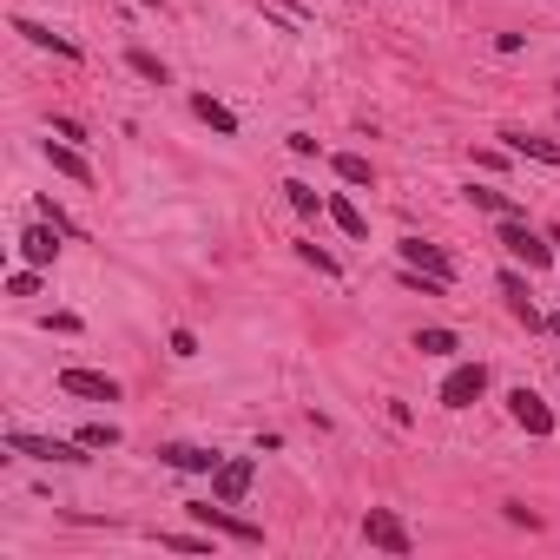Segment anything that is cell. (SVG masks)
Instances as JSON below:
<instances>
[{
	"label": "cell",
	"mask_w": 560,
	"mask_h": 560,
	"mask_svg": "<svg viewBox=\"0 0 560 560\" xmlns=\"http://www.w3.org/2000/svg\"><path fill=\"white\" fill-rule=\"evenodd\" d=\"M185 514H192L198 528H211V534H224V541H244V547H264V528H257V521H238V514H231V501H185Z\"/></svg>",
	"instance_id": "cell-1"
},
{
	"label": "cell",
	"mask_w": 560,
	"mask_h": 560,
	"mask_svg": "<svg viewBox=\"0 0 560 560\" xmlns=\"http://www.w3.org/2000/svg\"><path fill=\"white\" fill-rule=\"evenodd\" d=\"M501 139H508L514 159H534V165H554L560 172V139H541V132H521V126H508Z\"/></svg>",
	"instance_id": "cell-11"
},
{
	"label": "cell",
	"mask_w": 560,
	"mask_h": 560,
	"mask_svg": "<svg viewBox=\"0 0 560 560\" xmlns=\"http://www.w3.org/2000/svg\"><path fill=\"white\" fill-rule=\"evenodd\" d=\"M396 251H402V264H416V271H429V277H442V284H455V257H448L442 244H429V238H402Z\"/></svg>",
	"instance_id": "cell-8"
},
{
	"label": "cell",
	"mask_w": 560,
	"mask_h": 560,
	"mask_svg": "<svg viewBox=\"0 0 560 560\" xmlns=\"http://www.w3.org/2000/svg\"><path fill=\"white\" fill-rule=\"evenodd\" d=\"M284 192H290V205H297V211H304V218H317V211H323V198H317V192H310V185H304V178H290V185H284Z\"/></svg>",
	"instance_id": "cell-22"
},
{
	"label": "cell",
	"mask_w": 560,
	"mask_h": 560,
	"mask_svg": "<svg viewBox=\"0 0 560 560\" xmlns=\"http://www.w3.org/2000/svg\"><path fill=\"white\" fill-rule=\"evenodd\" d=\"M501 297H508V310L528 330H541V310H534V297H528V277H514V271H501Z\"/></svg>",
	"instance_id": "cell-13"
},
{
	"label": "cell",
	"mask_w": 560,
	"mask_h": 560,
	"mask_svg": "<svg viewBox=\"0 0 560 560\" xmlns=\"http://www.w3.org/2000/svg\"><path fill=\"white\" fill-rule=\"evenodd\" d=\"M172 356H198V336L192 330H172Z\"/></svg>",
	"instance_id": "cell-26"
},
{
	"label": "cell",
	"mask_w": 560,
	"mask_h": 560,
	"mask_svg": "<svg viewBox=\"0 0 560 560\" xmlns=\"http://www.w3.org/2000/svg\"><path fill=\"white\" fill-rule=\"evenodd\" d=\"M323 211L336 218V231H343V238H369V218H363V211H356L343 192H330V198H323Z\"/></svg>",
	"instance_id": "cell-14"
},
{
	"label": "cell",
	"mask_w": 560,
	"mask_h": 560,
	"mask_svg": "<svg viewBox=\"0 0 560 560\" xmlns=\"http://www.w3.org/2000/svg\"><path fill=\"white\" fill-rule=\"evenodd\" d=\"M60 238H66V231H60V224H47V218L27 224V231H20V257H27L33 271H47L53 257H60Z\"/></svg>",
	"instance_id": "cell-9"
},
{
	"label": "cell",
	"mask_w": 560,
	"mask_h": 560,
	"mask_svg": "<svg viewBox=\"0 0 560 560\" xmlns=\"http://www.w3.org/2000/svg\"><path fill=\"white\" fill-rule=\"evenodd\" d=\"M416 350L422 356H455L462 343H455V330H416Z\"/></svg>",
	"instance_id": "cell-21"
},
{
	"label": "cell",
	"mask_w": 560,
	"mask_h": 560,
	"mask_svg": "<svg viewBox=\"0 0 560 560\" xmlns=\"http://www.w3.org/2000/svg\"><path fill=\"white\" fill-rule=\"evenodd\" d=\"M80 442H86V448H112V442H119V429H112V422H86Z\"/></svg>",
	"instance_id": "cell-23"
},
{
	"label": "cell",
	"mask_w": 560,
	"mask_h": 560,
	"mask_svg": "<svg viewBox=\"0 0 560 560\" xmlns=\"http://www.w3.org/2000/svg\"><path fill=\"white\" fill-rule=\"evenodd\" d=\"M297 251H304V264H317L323 277H343V264H336L330 251H317V244H297Z\"/></svg>",
	"instance_id": "cell-24"
},
{
	"label": "cell",
	"mask_w": 560,
	"mask_h": 560,
	"mask_svg": "<svg viewBox=\"0 0 560 560\" xmlns=\"http://www.w3.org/2000/svg\"><path fill=\"white\" fill-rule=\"evenodd\" d=\"M192 112H198V119H205L211 132H224V139L238 132V112H231V106H218V99H211V93H198V99H192Z\"/></svg>",
	"instance_id": "cell-17"
},
{
	"label": "cell",
	"mask_w": 560,
	"mask_h": 560,
	"mask_svg": "<svg viewBox=\"0 0 560 560\" xmlns=\"http://www.w3.org/2000/svg\"><path fill=\"white\" fill-rule=\"evenodd\" d=\"M126 66L139 73V80H152V86L172 80V73H165V60H159V53H145V47H132V53H126Z\"/></svg>",
	"instance_id": "cell-20"
},
{
	"label": "cell",
	"mask_w": 560,
	"mask_h": 560,
	"mask_svg": "<svg viewBox=\"0 0 560 560\" xmlns=\"http://www.w3.org/2000/svg\"><path fill=\"white\" fill-rule=\"evenodd\" d=\"M481 396H488V369L481 363H455L442 376V409H475Z\"/></svg>",
	"instance_id": "cell-4"
},
{
	"label": "cell",
	"mask_w": 560,
	"mask_h": 560,
	"mask_svg": "<svg viewBox=\"0 0 560 560\" xmlns=\"http://www.w3.org/2000/svg\"><path fill=\"white\" fill-rule=\"evenodd\" d=\"M7 448H14V455H33V462H86V455H80L86 442H60V435H27V429H7Z\"/></svg>",
	"instance_id": "cell-5"
},
{
	"label": "cell",
	"mask_w": 560,
	"mask_h": 560,
	"mask_svg": "<svg viewBox=\"0 0 560 560\" xmlns=\"http://www.w3.org/2000/svg\"><path fill=\"white\" fill-rule=\"evenodd\" d=\"M60 396H80V402H119V383L106 369H60Z\"/></svg>",
	"instance_id": "cell-7"
},
{
	"label": "cell",
	"mask_w": 560,
	"mask_h": 560,
	"mask_svg": "<svg viewBox=\"0 0 560 560\" xmlns=\"http://www.w3.org/2000/svg\"><path fill=\"white\" fill-rule=\"evenodd\" d=\"M336 178H343V185H376V165L363 159V152H336Z\"/></svg>",
	"instance_id": "cell-19"
},
{
	"label": "cell",
	"mask_w": 560,
	"mask_h": 560,
	"mask_svg": "<svg viewBox=\"0 0 560 560\" xmlns=\"http://www.w3.org/2000/svg\"><path fill=\"white\" fill-rule=\"evenodd\" d=\"M363 541H369V547H383V554H396V560L416 554V541H409V528H402V514H396V508H369V514H363Z\"/></svg>",
	"instance_id": "cell-3"
},
{
	"label": "cell",
	"mask_w": 560,
	"mask_h": 560,
	"mask_svg": "<svg viewBox=\"0 0 560 560\" xmlns=\"http://www.w3.org/2000/svg\"><path fill=\"white\" fill-rule=\"evenodd\" d=\"M159 462H165V468H185V475H211L224 455H211V448H192V442H165V448H159Z\"/></svg>",
	"instance_id": "cell-12"
},
{
	"label": "cell",
	"mask_w": 560,
	"mask_h": 560,
	"mask_svg": "<svg viewBox=\"0 0 560 560\" xmlns=\"http://www.w3.org/2000/svg\"><path fill=\"white\" fill-rule=\"evenodd\" d=\"M501 251L514 257V264H528V271H547V264H554V244L541 238V231H528V218H501Z\"/></svg>",
	"instance_id": "cell-2"
},
{
	"label": "cell",
	"mask_w": 560,
	"mask_h": 560,
	"mask_svg": "<svg viewBox=\"0 0 560 560\" xmlns=\"http://www.w3.org/2000/svg\"><path fill=\"white\" fill-rule=\"evenodd\" d=\"M547 238H554V244H560V224H554V231H547Z\"/></svg>",
	"instance_id": "cell-27"
},
{
	"label": "cell",
	"mask_w": 560,
	"mask_h": 560,
	"mask_svg": "<svg viewBox=\"0 0 560 560\" xmlns=\"http://www.w3.org/2000/svg\"><path fill=\"white\" fill-rule=\"evenodd\" d=\"M7 290H14V297H33V290H40V277H33V271H14V277H7Z\"/></svg>",
	"instance_id": "cell-25"
},
{
	"label": "cell",
	"mask_w": 560,
	"mask_h": 560,
	"mask_svg": "<svg viewBox=\"0 0 560 560\" xmlns=\"http://www.w3.org/2000/svg\"><path fill=\"white\" fill-rule=\"evenodd\" d=\"M508 416L521 422L528 435H554V409H547L534 389H514V396H508Z\"/></svg>",
	"instance_id": "cell-10"
},
{
	"label": "cell",
	"mask_w": 560,
	"mask_h": 560,
	"mask_svg": "<svg viewBox=\"0 0 560 560\" xmlns=\"http://www.w3.org/2000/svg\"><path fill=\"white\" fill-rule=\"evenodd\" d=\"M14 33H27L33 47H53V53H60V60H80V47H73V40H66V33L40 27V20H14Z\"/></svg>",
	"instance_id": "cell-15"
},
{
	"label": "cell",
	"mask_w": 560,
	"mask_h": 560,
	"mask_svg": "<svg viewBox=\"0 0 560 560\" xmlns=\"http://www.w3.org/2000/svg\"><path fill=\"white\" fill-rule=\"evenodd\" d=\"M251 481H257V462L251 455H231V462L211 468V501H231V508H238V501L251 495Z\"/></svg>",
	"instance_id": "cell-6"
},
{
	"label": "cell",
	"mask_w": 560,
	"mask_h": 560,
	"mask_svg": "<svg viewBox=\"0 0 560 560\" xmlns=\"http://www.w3.org/2000/svg\"><path fill=\"white\" fill-rule=\"evenodd\" d=\"M47 165H53V172H66L73 185H93V165H86L73 145H53V139H47Z\"/></svg>",
	"instance_id": "cell-16"
},
{
	"label": "cell",
	"mask_w": 560,
	"mask_h": 560,
	"mask_svg": "<svg viewBox=\"0 0 560 560\" xmlns=\"http://www.w3.org/2000/svg\"><path fill=\"white\" fill-rule=\"evenodd\" d=\"M468 205L475 211H495V218H521V205H508V192H495V185H468Z\"/></svg>",
	"instance_id": "cell-18"
}]
</instances>
